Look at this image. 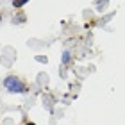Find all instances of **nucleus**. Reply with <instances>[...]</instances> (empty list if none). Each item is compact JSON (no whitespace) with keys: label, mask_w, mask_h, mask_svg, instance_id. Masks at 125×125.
<instances>
[{"label":"nucleus","mask_w":125,"mask_h":125,"mask_svg":"<svg viewBox=\"0 0 125 125\" xmlns=\"http://www.w3.org/2000/svg\"><path fill=\"white\" fill-rule=\"evenodd\" d=\"M4 86L7 88V91H11V93H25V91H27V88H25L16 77H13V75L7 77V79L4 81Z\"/></svg>","instance_id":"1"},{"label":"nucleus","mask_w":125,"mask_h":125,"mask_svg":"<svg viewBox=\"0 0 125 125\" xmlns=\"http://www.w3.org/2000/svg\"><path fill=\"white\" fill-rule=\"evenodd\" d=\"M25 2H29V0H14L13 5H14V7H21V5H23Z\"/></svg>","instance_id":"2"},{"label":"nucleus","mask_w":125,"mask_h":125,"mask_svg":"<svg viewBox=\"0 0 125 125\" xmlns=\"http://www.w3.org/2000/svg\"><path fill=\"white\" fill-rule=\"evenodd\" d=\"M62 62H64V64L70 62V52H64V54H62Z\"/></svg>","instance_id":"3"},{"label":"nucleus","mask_w":125,"mask_h":125,"mask_svg":"<svg viewBox=\"0 0 125 125\" xmlns=\"http://www.w3.org/2000/svg\"><path fill=\"white\" fill-rule=\"evenodd\" d=\"M27 125H36V123H27Z\"/></svg>","instance_id":"4"}]
</instances>
